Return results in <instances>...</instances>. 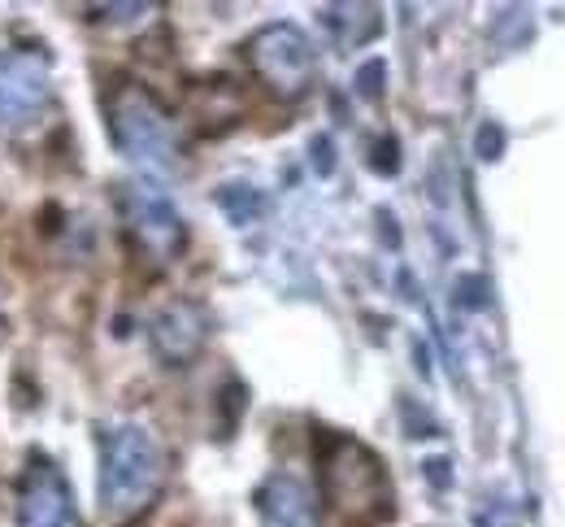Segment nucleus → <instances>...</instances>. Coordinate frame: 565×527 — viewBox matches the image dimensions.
<instances>
[{"label":"nucleus","mask_w":565,"mask_h":527,"mask_svg":"<svg viewBox=\"0 0 565 527\" xmlns=\"http://www.w3.org/2000/svg\"><path fill=\"white\" fill-rule=\"evenodd\" d=\"M383 75H387V66H383V62H365V66L356 71V92L374 101V96L383 92Z\"/></svg>","instance_id":"ddd939ff"},{"label":"nucleus","mask_w":565,"mask_h":527,"mask_svg":"<svg viewBox=\"0 0 565 527\" xmlns=\"http://www.w3.org/2000/svg\"><path fill=\"white\" fill-rule=\"evenodd\" d=\"M253 502H257L262 527H322V515H318V502H313L309 484L287 475V471L266 475Z\"/></svg>","instance_id":"1a4fd4ad"},{"label":"nucleus","mask_w":565,"mask_h":527,"mask_svg":"<svg viewBox=\"0 0 565 527\" xmlns=\"http://www.w3.org/2000/svg\"><path fill=\"white\" fill-rule=\"evenodd\" d=\"M105 109H109V136H114V145H118V152L127 161H136L148 175L179 170V157H183V149H179V127H174V118L166 114V105L143 83L118 78L114 92H109V101H105Z\"/></svg>","instance_id":"f03ea898"},{"label":"nucleus","mask_w":565,"mask_h":527,"mask_svg":"<svg viewBox=\"0 0 565 527\" xmlns=\"http://www.w3.org/2000/svg\"><path fill=\"white\" fill-rule=\"evenodd\" d=\"M166 488V453L140 423L100 428V510L114 524H136Z\"/></svg>","instance_id":"f257e3e1"},{"label":"nucleus","mask_w":565,"mask_h":527,"mask_svg":"<svg viewBox=\"0 0 565 527\" xmlns=\"http://www.w3.org/2000/svg\"><path fill=\"white\" fill-rule=\"evenodd\" d=\"M18 527H83L62 466L40 453L18 479Z\"/></svg>","instance_id":"0eeeda50"},{"label":"nucleus","mask_w":565,"mask_h":527,"mask_svg":"<svg viewBox=\"0 0 565 527\" xmlns=\"http://www.w3.org/2000/svg\"><path fill=\"white\" fill-rule=\"evenodd\" d=\"M213 201H217V210L226 214L231 226H248L266 214V197H262L253 183H222V188L213 192Z\"/></svg>","instance_id":"9d476101"},{"label":"nucleus","mask_w":565,"mask_h":527,"mask_svg":"<svg viewBox=\"0 0 565 527\" xmlns=\"http://www.w3.org/2000/svg\"><path fill=\"white\" fill-rule=\"evenodd\" d=\"M248 66L253 75L266 83V92H275L279 101H300L313 75H318V57H313V44L309 35L296 27V22H270L262 27L253 40H248Z\"/></svg>","instance_id":"7ed1b4c3"},{"label":"nucleus","mask_w":565,"mask_h":527,"mask_svg":"<svg viewBox=\"0 0 565 527\" xmlns=\"http://www.w3.org/2000/svg\"><path fill=\"white\" fill-rule=\"evenodd\" d=\"M426 479H430V484H439V488H448V484H452L448 457H430V462H426Z\"/></svg>","instance_id":"2eb2a0df"},{"label":"nucleus","mask_w":565,"mask_h":527,"mask_svg":"<svg viewBox=\"0 0 565 527\" xmlns=\"http://www.w3.org/2000/svg\"><path fill=\"white\" fill-rule=\"evenodd\" d=\"M205 340H210V318L201 305L174 302L152 318V354L161 358V367H192Z\"/></svg>","instance_id":"6e6552de"},{"label":"nucleus","mask_w":565,"mask_h":527,"mask_svg":"<svg viewBox=\"0 0 565 527\" xmlns=\"http://www.w3.org/2000/svg\"><path fill=\"white\" fill-rule=\"evenodd\" d=\"M331 453L322 457V479L331 502H340L344 510H365V515H387L392 506V488L383 475V462L365 445H356L353 436H331Z\"/></svg>","instance_id":"20e7f679"},{"label":"nucleus","mask_w":565,"mask_h":527,"mask_svg":"<svg viewBox=\"0 0 565 527\" xmlns=\"http://www.w3.org/2000/svg\"><path fill=\"white\" fill-rule=\"evenodd\" d=\"M313 166H318V175H331L335 170V145L327 136L313 140Z\"/></svg>","instance_id":"4468645a"},{"label":"nucleus","mask_w":565,"mask_h":527,"mask_svg":"<svg viewBox=\"0 0 565 527\" xmlns=\"http://www.w3.org/2000/svg\"><path fill=\"white\" fill-rule=\"evenodd\" d=\"M475 149H479L483 161H495V157L504 152V131H500L495 123H483V127H479V136H475Z\"/></svg>","instance_id":"9b49d317"},{"label":"nucleus","mask_w":565,"mask_h":527,"mask_svg":"<svg viewBox=\"0 0 565 527\" xmlns=\"http://www.w3.org/2000/svg\"><path fill=\"white\" fill-rule=\"evenodd\" d=\"M118 210H122V223L131 231L136 249L148 253L152 262H174L188 249L183 214L157 183H127L118 192Z\"/></svg>","instance_id":"39448f33"},{"label":"nucleus","mask_w":565,"mask_h":527,"mask_svg":"<svg viewBox=\"0 0 565 527\" xmlns=\"http://www.w3.org/2000/svg\"><path fill=\"white\" fill-rule=\"evenodd\" d=\"M370 166H374L379 175H396V170H401V152H396V140H392V136L374 145V152H370Z\"/></svg>","instance_id":"f8f14e48"},{"label":"nucleus","mask_w":565,"mask_h":527,"mask_svg":"<svg viewBox=\"0 0 565 527\" xmlns=\"http://www.w3.org/2000/svg\"><path fill=\"white\" fill-rule=\"evenodd\" d=\"M53 96V62L40 49L0 53V127H31Z\"/></svg>","instance_id":"423d86ee"}]
</instances>
